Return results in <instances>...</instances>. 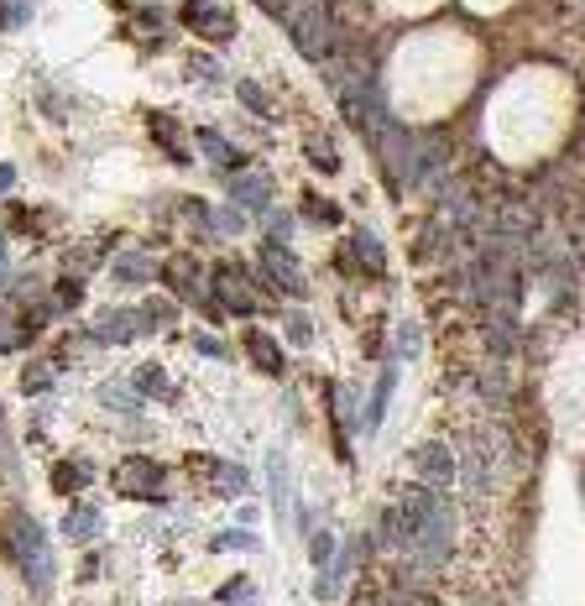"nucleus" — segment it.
<instances>
[{
    "label": "nucleus",
    "instance_id": "obj_1",
    "mask_svg": "<svg viewBox=\"0 0 585 606\" xmlns=\"http://www.w3.org/2000/svg\"><path fill=\"white\" fill-rule=\"evenodd\" d=\"M0 544H6L11 565L27 575V586L37 596L53 591V554H48V533H42L37 518H27L21 507H6V518H0Z\"/></svg>",
    "mask_w": 585,
    "mask_h": 606
},
{
    "label": "nucleus",
    "instance_id": "obj_7",
    "mask_svg": "<svg viewBox=\"0 0 585 606\" xmlns=\"http://www.w3.org/2000/svg\"><path fill=\"white\" fill-rule=\"evenodd\" d=\"M183 27L199 32L204 42H230L236 37V16L225 6H209V0H189V6H183Z\"/></svg>",
    "mask_w": 585,
    "mask_h": 606
},
{
    "label": "nucleus",
    "instance_id": "obj_19",
    "mask_svg": "<svg viewBox=\"0 0 585 606\" xmlns=\"http://www.w3.org/2000/svg\"><path fill=\"white\" fill-rule=\"evenodd\" d=\"M199 147H204V157H209V162H220V168H241V152L230 147L220 131H199Z\"/></svg>",
    "mask_w": 585,
    "mask_h": 606
},
{
    "label": "nucleus",
    "instance_id": "obj_8",
    "mask_svg": "<svg viewBox=\"0 0 585 606\" xmlns=\"http://www.w3.org/2000/svg\"><path fill=\"white\" fill-rule=\"evenodd\" d=\"M152 330V314H136V309H110L95 319V335L89 340H100V345H121V340H136V335H147Z\"/></svg>",
    "mask_w": 585,
    "mask_h": 606
},
{
    "label": "nucleus",
    "instance_id": "obj_29",
    "mask_svg": "<svg viewBox=\"0 0 585 606\" xmlns=\"http://www.w3.org/2000/svg\"><path fill=\"white\" fill-rule=\"evenodd\" d=\"M215 549L241 554V549H256V539H251V533H215Z\"/></svg>",
    "mask_w": 585,
    "mask_h": 606
},
{
    "label": "nucleus",
    "instance_id": "obj_10",
    "mask_svg": "<svg viewBox=\"0 0 585 606\" xmlns=\"http://www.w3.org/2000/svg\"><path fill=\"white\" fill-rule=\"evenodd\" d=\"M413 465H418V476H424L429 486H450V481H455V460H450V450H444L439 439L418 445V450H413Z\"/></svg>",
    "mask_w": 585,
    "mask_h": 606
},
{
    "label": "nucleus",
    "instance_id": "obj_35",
    "mask_svg": "<svg viewBox=\"0 0 585 606\" xmlns=\"http://www.w3.org/2000/svg\"><path fill=\"white\" fill-rule=\"evenodd\" d=\"M48 382H53V371H48V366H32V371H27V382H21V387H27V392H42Z\"/></svg>",
    "mask_w": 585,
    "mask_h": 606
},
{
    "label": "nucleus",
    "instance_id": "obj_15",
    "mask_svg": "<svg viewBox=\"0 0 585 606\" xmlns=\"http://www.w3.org/2000/svg\"><path fill=\"white\" fill-rule=\"evenodd\" d=\"M209 481H215V492H225V497H241L246 486H251V476L241 471V465H230V460H215V471H209Z\"/></svg>",
    "mask_w": 585,
    "mask_h": 606
},
{
    "label": "nucleus",
    "instance_id": "obj_14",
    "mask_svg": "<svg viewBox=\"0 0 585 606\" xmlns=\"http://www.w3.org/2000/svg\"><path fill=\"white\" fill-rule=\"evenodd\" d=\"M105 528V518H100V507H74V512H68V518H63V533H68V539H95V533Z\"/></svg>",
    "mask_w": 585,
    "mask_h": 606
},
{
    "label": "nucleus",
    "instance_id": "obj_3",
    "mask_svg": "<svg viewBox=\"0 0 585 606\" xmlns=\"http://www.w3.org/2000/svg\"><path fill=\"white\" fill-rule=\"evenodd\" d=\"M450 528H455V518H450V507H434L424 523H418V533H413V554H418V565H444L450 559Z\"/></svg>",
    "mask_w": 585,
    "mask_h": 606
},
{
    "label": "nucleus",
    "instance_id": "obj_37",
    "mask_svg": "<svg viewBox=\"0 0 585 606\" xmlns=\"http://www.w3.org/2000/svg\"><path fill=\"white\" fill-rule=\"evenodd\" d=\"M220 596H225V601H246V596H251V580H241V575H236V580H230V586H225Z\"/></svg>",
    "mask_w": 585,
    "mask_h": 606
},
{
    "label": "nucleus",
    "instance_id": "obj_33",
    "mask_svg": "<svg viewBox=\"0 0 585 606\" xmlns=\"http://www.w3.org/2000/svg\"><path fill=\"white\" fill-rule=\"evenodd\" d=\"M194 74H199V79H209V84H220V79H225V68H220L215 58H194Z\"/></svg>",
    "mask_w": 585,
    "mask_h": 606
},
{
    "label": "nucleus",
    "instance_id": "obj_42",
    "mask_svg": "<svg viewBox=\"0 0 585 606\" xmlns=\"http://www.w3.org/2000/svg\"><path fill=\"white\" fill-rule=\"evenodd\" d=\"M387 606H413V601H408V596H392V601H387Z\"/></svg>",
    "mask_w": 585,
    "mask_h": 606
},
{
    "label": "nucleus",
    "instance_id": "obj_6",
    "mask_svg": "<svg viewBox=\"0 0 585 606\" xmlns=\"http://www.w3.org/2000/svg\"><path fill=\"white\" fill-rule=\"evenodd\" d=\"M209 288H215V298H225L230 314H251L256 303H262V288H256V277L246 267H220L209 277Z\"/></svg>",
    "mask_w": 585,
    "mask_h": 606
},
{
    "label": "nucleus",
    "instance_id": "obj_5",
    "mask_svg": "<svg viewBox=\"0 0 585 606\" xmlns=\"http://www.w3.org/2000/svg\"><path fill=\"white\" fill-rule=\"evenodd\" d=\"M256 262H262V272L277 283V293H298L303 298V272H298V256L288 251V241L267 236L262 246H256Z\"/></svg>",
    "mask_w": 585,
    "mask_h": 606
},
{
    "label": "nucleus",
    "instance_id": "obj_21",
    "mask_svg": "<svg viewBox=\"0 0 585 606\" xmlns=\"http://www.w3.org/2000/svg\"><path fill=\"white\" fill-rule=\"evenodd\" d=\"M27 340V314L21 309H0V351H16Z\"/></svg>",
    "mask_w": 585,
    "mask_h": 606
},
{
    "label": "nucleus",
    "instance_id": "obj_11",
    "mask_svg": "<svg viewBox=\"0 0 585 606\" xmlns=\"http://www.w3.org/2000/svg\"><path fill=\"white\" fill-rule=\"evenodd\" d=\"M230 194H236L246 209H267L272 204V178L262 168H241V173H230Z\"/></svg>",
    "mask_w": 585,
    "mask_h": 606
},
{
    "label": "nucleus",
    "instance_id": "obj_39",
    "mask_svg": "<svg viewBox=\"0 0 585 606\" xmlns=\"http://www.w3.org/2000/svg\"><path fill=\"white\" fill-rule=\"evenodd\" d=\"M131 27H136V32H147V37H157V27H162V21H157V16H136Z\"/></svg>",
    "mask_w": 585,
    "mask_h": 606
},
{
    "label": "nucleus",
    "instance_id": "obj_4",
    "mask_svg": "<svg viewBox=\"0 0 585 606\" xmlns=\"http://www.w3.org/2000/svg\"><path fill=\"white\" fill-rule=\"evenodd\" d=\"M115 481H121V492H131V497H147V502H162V497H168V471H162L157 460H147V455H131V460H121V471H115Z\"/></svg>",
    "mask_w": 585,
    "mask_h": 606
},
{
    "label": "nucleus",
    "instance_id": "obj_40",
    "mask_svg": "<svg viewBox=\"0 0 585 606\" xmlns=\"http://www.w3.org/2000/svg\"><path fill=\"white\" fill-rule=\"evenodd\" d=\"M11 189H16V168L6 162V168H0V194H11Z\"/></svg>",
    "mask_w": 585,
    "mask_h": 606
},
{
    "label": "nucleus",
    "instance_id": "obj_12",
    "mask_svg": "<svg viewBox=\"0 0 585 606\" xmlns=\"http://www.w3.org/2000/svg\"><path fill=\"white\" fill-rule=\"evenodd\" d=\"M168 288H178L189 303H204V277H199V267L189 262V256H173V267H168Z\"/></svg>",
    "mask_w": 585,
    "mask_h": 606
},
{
    "label": "nucleus",
    "instance_id": "obj_17",
    "mask_svg": "<svg viewBox=\"0 0 585 606\" xmlns=\"http://www.w3.org/2000/svg\"><path fill=\"white\" fill-rule=\"evenodd\" d=\"M136 392H142V398H173V382H168V371L162 366H136Z\"/></svg>",
    "mask_w": 585,
    "mask_h": 606
},
{
    "label": "nucleus",
    "instance_id": "obj_24",
    "mask_svg": "<svg viewBox=\"0 0 585 606\" xmlns=\"http://www.w3.org/2000/svg\"><path fill=\"white\" fill-rule=\"evenodd\" d=\"M303 152H309L324 173H340V152H335L330 142H324V136H309V142H303Z\"/></svg>",
    "mask_w": 585,
    "mask_h": 606
},
{
    "label": "nucleus",
    "instance_id": "obj_22",
    "mask_svg": "<svg viewBox=\"0 0 585 606\" xmlns=\"http://www.w3.org/2000/svg\"><path fill=\"white\" fill-rule=\"evenodd\" d=\"M350 251L361 256L366 272H382V246H377V236H371V230H356V236H350Z\"/></svg>",
    "mask_w": 585,
    "mask_h": 606
},
{
    "label": "nucleus",
    "instance_id": "obj_31",
    "mask_svg": "<svg viewBox=\"0 0 585 606\" xmlns=\"http://www.w3.org/2000/svg\"><path fill=\"white\" fill-rule=\"evenodd\" d=\"M330 554H335V539H330V533H314L309 559H314V565H330Z\"/></svg>",
    "mask_w": 585,
    "mask_h": 606
},
{
    "label": "nucleus",
    "instance_id": "obj_26",
    "mask_svg": "<svg viewBox=\"0 0 585 606\" xmlns=\"http://www.w3.org/2000/svg\"><path fill=\"white\" fill-rule=\"evenodd\" d=\"M241 105H246V110H256V115H277V110H272V100H267V89L256 84V79H246V84H241Z\"/></svg>",
    "mask_w": 585,
    "mask_h": 606
},
{
    "label": "nucleus",
    "instance_id": "obj_27",
    "mask_svg": "<svg viewBox=\"0 0 585 606\" xmlns=\"http://www.w3.org/2000/svg\"><path fill=\"white\" fill-rule=\"evenodd\" d=\"M152 126H157V142H162V147H173V152L183 157V142H178V126L168 121V115H152Z\"/></svg>",
    "mask_w": 585,
    "mask_h": 606
},
{
    "label": "nucleus",
    "instance_id": "obj_41",
    "mask_svg": "<svg viewBox=\"0 0 585 606\" xmlns=\"http://www.w3.org/2000/svg\"><path fill=\"white\" fill-rule=\"evenodd\" d=\"M6 272H11V262H6V246H0V283H6Z\"/></svg>",
    "mask_w": 585,
    "mask_h": 606
},
{
    "label": "nucleus",
    "instance_id": "obj_9",
    "mask_svg": "<svg viewBox=\"0 0 585 606\" xmlns=\"http://www.w3.org/2000/svg\"><path fill=\"white\" fill-rule=\"evenodd\" d=\"M377 152H382V157L392 162V173L403 178V183H408V178L418 173V168H413V142H408V131H403V126L382 121V126H377Z\"/></svg>",
    "mask_w": 585,
    "mask_h": 606
},
{
    "label": "nucleus",
    "instance_id": "obj_2",
    "mask_svg": "<svg viewBox=\"0 0 585 606\" xmlns=\"http://www.w3.org/2000/svg\"><path fill=\"white\" fill-rule=\"evenodd\" d=\"M288 32H293V42H298L303 58L324 63V58L335 53V37H340L330 0H293V6H288Z\"/></svg>",
    "mask_w": 585,
    "mask_h": 606
},
{
    "label": "nucleus",
    "instance_id": "obj_16",
    "mask_svg": "<svg viewBox=\"0 0 585 606\" xmlns=\"http://www.w3.org/2000/svg\"><path fill=\"white\" fill-rule=\"evenodd\" d=\"M267 481H272V502H277V512H288V455L283 450H272L267 455Z\"/></svg>",
    "mask_w": 585,
    "mask_h": 606
},
{
    "label": "nucleus",
    "instance_id": "obj_18",
    "mask_svg": "<svg viewBox=\"0 0 585 606\" xmlns=\"http://www.w3.org/2000/svg\"><path fill=\"white\" fill-rule=\"evenodd\" d=\"M115 277H121V283H136V288H142V283H152V277H157V267L147 262L142 251H126L121 262H115Z\"/></svg>",
    "mask_w": 585,
    "mask_h": 606
},
{
    "label": "nucleus",
    "instance_id": "obj_32",
    "mask_svg": "<svg viewBox=\"0 0 585 606\" xmlns=\"http://www.w3.org/2000/svg\"><path fill=\"white\" fill-rule=\"evenodd\" d=\"M209 230H220V236H241V215L236 209H220V220H209Z\"/></svg>",
    "mask_w": 585,
    "mask_h": 606
},
{
    "label": "nucleus",
    "instance_id": "obj_28",
    "mask_svg": "<svg viewBox=\"0 0 585 606\" xmlns=\"http://www.w3.org/2000/svg\"><path fill=\"white\" fill-rule=\"evenodd\" d=\"M288 340L309 345V340H314V319H309V314H288Z\"/></svg>",
    "mask_w": 585,
    "mask_h": 606
},
{
    "label": "nucleus",
    "instance_id": "obj_13",
    "mask_svg": "<svg viewBox=\"0 0 585 606\" xmlns=\"http://www.w3.org/2000/svg\"><path fill=\"white\" fill-rule=\"evenodd\" d=\"M246 356L262 366L267 377H277V371H283V351H277L272 335H262V330H251V335H246Z\"/></svg>",
    "mask_w": 585,
    "mask_h": 606
},
{
    "label": "nucleus",
    "instance_id": "obj_34",
    "mask_svg": "<svg viewBox=\"0 0 585 606\" xmlns=\"http://www.w3.org/2000/svg\"><path fill=\"white\" fill-rule=\"evenodd\" d=\"M303 204L314 209V220H340V209H335L330 199H319V194H309V199H303Z\"/></svg>",
    "mask_w": 585,
    "mask_h": 606
},
{
    "label": "nucleus",
    "instance_id": "obj_38",
    "mask_svg": "<svg viewBox=\"0 0 585 606\" xmlns=\"http://www.w3.org/2000/svg\"><path fill=\"white\" fill-rule=\"evenodd\" d=\"M397 345H403V356H413L418 351V324H403V340H397Z\"/></svg>",
    "mask_w": 585,
    "mask_h": 606
},
{
    "label": "nucleus",
    "instance_id": "obj_20",
    "mask_svg": "<svg viewBox=\"0 0 585 606\" xmlns=\"http://www.w3.org/2000/svg\"><path fill=\"white\" fill-rule=\"evenodd\" d=\"M392 382H397V371H392V366H382V377H377V392H371V408H366V424H361V429H377V424H382L387 398H392Z\"/></svg>",
    "mask_w": 585,
    "mask_h": 606
},
{
    "label": "nucleus",
    "instance_id": "obj_23",
    "mask_svg": "<svg viewBox=\"0 0 585 606\" xmlns=\"http://www.w3.org/2000/svg\"><path fill=\"white\" fill-rule=\"evenodd\" d=\"M89 476H95V471H89L84 460H68V465H58V471H53V486H58V492H79Z\"/></svg>",
    "mask_w": 585,
    "mask_h": 606
},
{
    "label": "nucleus",
    "instance_id": "obj_25",
    "mask_svg": "<svg viewBox=\"0 0 585 606\" xmlns=\"http://www.w3.org/2000/svg\"><path fill=\"white\" fill-rule=\"evenodd\" d=\"M27 16H32V6H27V0H0V32L27 27Z\"/></svg>",
    "mask_w": 585,
    "mask_h": 606
},
{
    "label": "nucleus",
    "instance_id": "obj_36",
    "mask_svg": "<svg viewBox=\"0 0 585 606\" xmlns=\"http://www.w3.org/2000/svg\"><path fill=\"white\" fill-rule=\"evenodd\" d=\"M194 345H199L204 356H225V340H215V335H209V330H204V335H194Z\"/></svg>",
    "mask_w": 585,
    "mask_h": 606
},
{
    "label": "nucleus",
    "instance_id": "obj_30",
    "mask_svg": "<svg viewBox=\"0 0 585 606\" xmlns=\"http://www.w3.org/2000/svg\"><path fill=\"white\" fill-rule=\"evenodd\" d=\"M79 293H84V283H79V277H63V283H58V309H74V303H79Z\"/></svg>",
    "mask_w": 585,
    "mask_h": 606
}]
</instances>
